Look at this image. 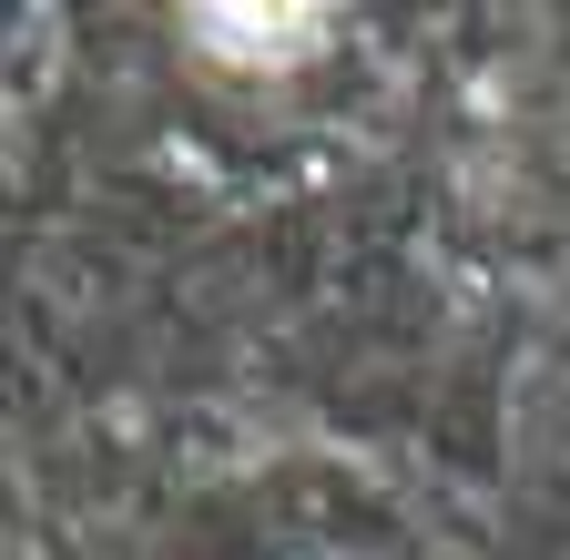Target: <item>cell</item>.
Masks as SVG:
<instances>
[{
    "mask_svg": "<svg viewBox=\"0 0 570 560\" xmlns=\"http://www.w3.org/2000/svg\"><path fill=\"white\" fill-rule=\"evenodd\" d=\"M214 21H225L235 41H296L306 21H316V0H204Z\"/></svg>",
    "mask_w": 570,
    "mask_h": 560,
    "instance_id": "1",
    "label": "cell"
}]
</instances>
